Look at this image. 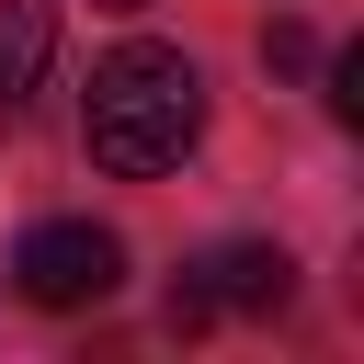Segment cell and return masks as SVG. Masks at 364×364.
Listing matches in <instances>:
<instances>
[{
    "label": "cell",
    "mask_w": 364,
    "mask_h": 364,
    "mask_svg": "<svg viewBox=\"0 0 364 364\" xmlns=\"http://www.w3.org/2000/svg\"><path fill=\"white\" fill-rule=\"evenodd\" d=\"M330 114H341V125L364 114V57H330Z\"/></svg>",
    "instance_id": "cell-5"
},
{
    "label": "cell",
    "mask_w": 364,
    "mask_h": 364,
    "mask_svg": "<svg viewBox=\"0 0 364 364\" xmlns=\"http://www.w3.org/2000/svg\"><path fill=\"white\" fill-rule=\"evenodd\" d=\"M46 46H57L46 0H11V11H0V114H23V102H34V80H46Z\"/></svg>",
    "instance_id": "cell-4"
},
{
    "label": "cell",
    "mask_w": 364,
    "mask_h": 364,
    "mask_svg": "<svg viewBox=\"0 0 364 364\" xmlns=\"http://www.w3.org/2000/svg\"><path fill=\"white\" fill-rule=\"evenodd\" d=\"M296 296V262L273 250V239H228V250H205L182 284H171V330H205V318H228V307H284Z\"/></svg>",
    "instance_id": "cell-3"
},
{
    "label": "cell",
    "mask_w": 364,
    "mask_h": 364,
    "mask_svg": "<svg viewBox=\"0 0 364 364\" xmlns=\"http://www.w3.org/2000/svg\"><path fill=\"white\" fill-rule=\"evenodd\" d=\"M11 284H23L34 307H102V296L125 284V239L91 228V216H46V228H23Z\"/></svg>",
    "instance_id": "cell-2"
},
{
    "label": "cell",
    "mask_w": 364,
    "mask_h": 364,
    "mask_svg": "<svg viewBox=\"0 0 364 364\" xmlns=\"http://www.w3.org/2000/svg\"><path fill=\"white\" fill-rule=\"evenodd\" d=\"M91 11H148V0H91Z\"/></svg>",
    "instance_id": "cell-6"
},
{
    "label": "cell",
    "mask_w": 364,
    "mask_h": 364,
    "mask_svg": "<svg viewBox=\"0 0 364 364\" xmlns=\"http://www.w3.org/2000/svg\"><path fill=\"white\" fill-rule=\"evenodd\" d=\"M91 159L102 171H125V182H148V171H171L193 136H205V68L182 57V46H114L102 68H91Z\"/></svg>",
    "instance_id": "cell-1"
}]
</instances>
